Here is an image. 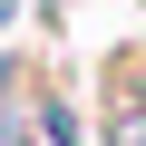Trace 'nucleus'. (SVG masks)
Here are the masks:
<instances>
[{
	"label": "nucleus",
	"mask_w": 146,
	"mask_h": 146,
	"mask_svg": "<svg viewBox=\"0 0 146 146\" xmlns=\"http://www.w3.org/2000/svg\"><path fill=\"white\" fill-rule=\"evenodd\" d=\"M10 20H20V0H0V29H10Z\"/></svg>",
	"instance_id": "obj_1"
}]
</instances>
